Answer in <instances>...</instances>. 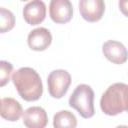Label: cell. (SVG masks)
I'll use <instances>...</instances> for the list:
<instances>
[{
	"instance_id": "cell-15",
	"label": "cell",
	"mask_w": 128,
	"mask_h": 128,
	"mask_svg": "<svg viewBox=\"0 0 128 128\" xmlns=\"http://www.w3.org/2000/svg\"><path fill=\"white\" fill-rule=\"evenodd\" d=\"M118 4H119V8L122 14L128 17V0H120Z\"/></svg>"
},
{
	"instance_id": "cell-16",
	"label": "cell",
	"mask_w": 128,
	"mask_h": 128,
	"mask_svg": "<svg viewBox=\"0 0 128 128\" xmlns=\"http://www.w3.org/2000/svg\"><path fill=\"white\" fill-rule=\"evenodd\" d=\"M116 128H128V126H125V125H120V126H117Z\"/></svg>"
},
{
	"instance_id": "cell-5",
	"label": "cell",
	"mask_w": 128,
	"mask_h": 128,
	"mask_svg": "<svg viewBox=\"0 0 128 128\" xmlns=\"http://www.w3.org/2000/svg\"><path fill=\"white\" fill-rule=\"evenodd\" d=\"M49 14L53 22L64 24L71 20L73 7L69 0H52L49 5Z\"/></svg>"
},
{
	"instance_id": "cell-11",
	"label": "cell",
	"mask_w": 128,
	"mask_h": 128,
	"mask_svg": "<svg viewBox=\"0 0 128 128\" xmlns=\"http://www.w3.org/2000/svg\"><path fill=\"white\" fill-rule=\"evenodd\" d=\"M1 117L8 121H17L24 113L21 104L14 98L6 97L1 99Z\"/></svg>"
},
{
	"instance_id": "cell-12",
	"label": "cell",
	"mask_w": 128,
	"mask_h": 128,
	"mask_svg": "<svg viewBox=\"0 0 128 128\" xmlns=\"http://www.w3.org/2000/svg\"><path fill=\"white\" fill-rule=\"evenodd\" d=\"M54 128H76L77 119L75 115L68 110H61L53 117Z\"/></svg>"
},
{
	"instance_id": "cell-13",
	"label": "cell",
	"mask_w": 128,
	"mask_h": 128,
	"mask_svg": "<svg viewBox=\"0 0 128 128\" xmlns=\"http://www.w3.org/2000/svg\"><path fill=\"white\" fill-rule=\"evenodd\" d=\"M15 25V17L10 10L3 7L0 8V32L5 33L10 31Z\"/></svg>"
},
{
	"instance_id": "cell-6",
	"label": "cell",
	"mask_w": 128,
	"mask_h": 128,
	"mask_svg": "<svg viewBox=\"0 0 128 128\" xmlns=\"http://www.w3.org/2000/svg\"><path fill=\"white\" fill-rule=\"evenodd\" d=\"M79 11L84 20L97 22L104 14L105 3L102 0H80Z\"/></svg>"
},
{
	"instance_id": "cell-9",
	"label": "cell",
	"mask_w": 128,
	"mask_h": 128,
	"mask_svg": "<svg viewBox=\"0 0 128 128\" xmlns=\"http://www.w3.org/2000/svg\"><path fill=\"white\" fill-rule=\"evenodd\" d=\"M27 42L32 50L43 51L50 46L52 42V35L48 29L44 27H39L32 30L28 34Z\"/></svg>"
},
{
	"instance_id": "cell-1",
	"label": "cell",
	"mask_w": 128,
	"mask_h": 128,
	"mask_svg": "<svg viewBox=\"0 0 128 128\" xmlns=\"http://www.w3.org/2000/svg\"><path fill=\"white\" fill-rule=\"evenodd\" d=\"M12 81L20 97L25 101H36L43 93L39 74L30 67H22L12 75Z\"/></svg>"
},
{
	"instance_id": "cell-4",
	"label": "cell",
	"mask_w": 128,
	"mask_h": 128,
	"mask_svg": "<svg viewBox=\"0 0 128 128\" xmlns=\"http://www.w3.org/2000/svg\"><path fill=\"white\" fill-rule=\"evenodd\" d=\"M71 84V75L63 69H57L50 72L47 78L48 92L53 98H62Z\"/></svg>"
},
{
	"instance_id": "cell-7",
	"label": "cell",
	"mask_w": 128,
	"mask_h": 128,
	"mask_svg": "<svg viewBox=\"0 0 128 128\" xmlns=\"http://www.w3.org/2000/svg\"><path fill=\"white\" fill-rule=\"evenodd\" d=\"M104 56L114 64H123L128 59V51L126 47L118 41L108 40L102 46Z\"/></svg>"
},
{
	"instance_id": "cell-2",
	"label": "cell",
	"mask_w": 128,
	"mask_h": 128,
	"mask_svg": "<svg viewBox=\"0 0 128 128\" xmlns=\"http://www.w3.org/2000/svg\"><path fill=\"white\" fill-rule=\"evenodd\" d=\"M100 107L109 116L128 111V85L124 83L110 85L100 99Z\"/></svg>"
},
{
	"instance_id": "cell-8",
	"label": "cell",
	"mask_w": 128,
	"mask_h": 128,
	"mask_svg": "<svg viewBox=\"0 0 128 128\" xmlns=\"http://www.w3.org/2000/svg\"><path fill=\"white\" fill-rule=\"evenodd\" d=\"M46 6L43 1L34 0L28 2L23 8L24 20L30 25H38L45 19Z\"/></svg>"
},
{
	"instance_id": "cell-14",
	"label": "cell",
	"mask_w": 128,
	"mask_h": 128,
	"mask_svg": "<svg viewBox=\"0 0 128 128\" xmlns=\"http://www.w3.org/2000/svg\"><path fill=\"white\" fill-rule=\"evenodd\" d=\"M12 70H13V66L11 63L4 60L0 62V86L3 87L9 82Z\"/></svg>"
},
{
	"instance_id": "cell-3",
	"label": "cell",
	"mask_w": 128,
	"mask_h": 128,
	"mask_svg": "<svg viewBox=\"0 0 128 128\" xmlns=\"http://www.w3.org/2000/svg\"><path fill=\"white\" fill-rule=\"evenodd\" d=\"M94 92L87 84L78 85L69 98V106L77 110L83 118L94 115Z\"/></svg>"
},
{
	"instance_id": "cell-10",
	"label": "cell",
	"mask_w": 128,
	"mask_h": 128,
	"mask_svg": "<svg viewBox=\"0 0 128 128\" xmlns=\"http://www.w3.org/2000/svg\"><path fill=\"white\" fill-rule=\"evenodd\" d=\"M23 123L27 128H45L48 123L47 113L42 107H30L23 113Z\"/></svg>"
}]
</instances>
